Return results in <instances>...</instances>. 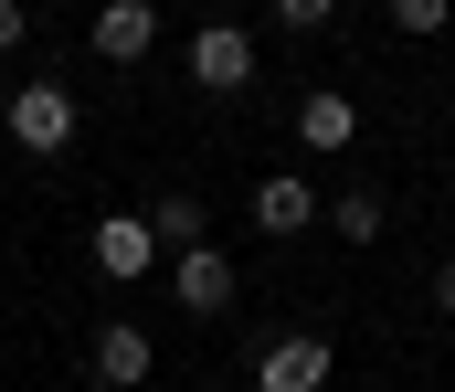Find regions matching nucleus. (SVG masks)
<instances>
[{
    "label": "nucleus",
    "instance_id": "1",
    "mask_svg": "<svg viewBox=\"0 0 455 392\" xmlns=\"http://www.w3.org/2000/svg\"><path fill=\"white\" fill-rule=\"evenodd\" d=\"M0 128H11V148H32V159H64V148H75V96L32 75V85H11Z\"/></svg>",
    "mask_w": 455,
    "mask_h": 392
},
{
    "label": "nucleus",
    "instance_id": "2",
    "mask_svg": "<svg viewBox=\"0 0 455 392\" xmlns=\"http://www.w3.org/2000/svg\"><path fill=\"white\" fill-rule=\"evenodd\" d=\"M329 372H339V350L307 340V329H286V340L254 350V392H329Z\"/></svg>",
    "mask_w": 455,
    "mask_h": 392
},
{
    "label": "nucleus",
    "instance_id": "3",
    "mask_svg": "<svg viewBox=\"0 0 455 392\" xmlns=\"http://www.w3.org/2000/svg\"><path fill=\"white\" fill-rule=\"evenodd\" d=\"M191 85H202V96H243V85H254V32L202 21V32H191Z\"/></svg>",
    "mask_w": 455,
    "mask_h": 392
},
{
    "label": "nucleus",
    "instance_id": "4",
    "mask_svg": "<svg viewBox=\"0 0 455 392\" xmlns=\"http://www.w3.org/2000/svg\"><path fill=\"white\" fill-rule=\"evenodd\" d=\"M159 234H148V212H107V223H96V276H107V286H138V276H159Z\"/></svg>",
    "mask_w": 455,
    "mask_h": 392
},
{
    "label": "nucleus",
    "instance_id": "5",
    "mask_svg": "<svg viewBox=\"0 0 455 392\" xmlns=\"http://www.w3.org/2000/svg\"><path fill=\"white\" fill-rule=\"evenodd\" d=\"M170 297H180L191 318H223V308H233V255H212V234L170 255Z\"/></svg>",
    "mask_w": 455,
    "mask_h": 392
},
{
    "label": "nucleus",
    "instance_id": "6",
    "mask_svg": "<svg viewBox=\"0 0 455 392\" xmlns=\"http://www.w3.org/2000/svg\"><path fill=\"white\" fill-rule=\"evenodd\" d=\"M307 223H318V180H307V170H265V180H254V234L286 244V234H307Z\"/></svg>",
    "mask_w": 455,
    "mask_h": 392
},
{
    "label": "nucleus",
    "instance_id": "7",
    "mask_svg": "<svg viewBox=\"0 0 455 392\" xmlns=\"http://www.w3.org/2000/svg\"><path fill=\"white\" fill-rule=\"evenodd\" d=\"M107 64H148V43H159V0H96V32H85Z\"/></svg>",
    "mask_w": 455,
    "mask_h": 392
},
{
    "label": "nucleus",
    "instance_id": "8",
    "mask_svg": "<svg viewBox=\"0 0 455 392\" xmlns=\"http://www.w3.org/2000/svg\"><path fill=\"white\" fill-rule=\"evenodd\" d=\"M148 361H159V350H148V329H138V318H107V329H96V350H85V372H96L107 392H138V382H148Z\"/></svg>",
    "mask_w": 455,
    "mask_h": 392
},
{
    "label": "nucleus",
    "instance_id": "9",
    "mask_svg": "<svg viewBox=\"0 0 455 392\" xmlns=\"http://www.w3.org/2000/svg\"><path fill=\"white\" fill-rule=\"evenodd\" d=\"M297 138H307V148H318V159H339L349 138H360V107H349L339 85H318V96H307V107H297Z\"/></svg>",
    "mask_w": 455,
    "mask_h": 392
},
{
    "label": "nucleus",
    "instance_id": "10",
    "mask_svg": "<svg viewBox=\"0 0 455 392\" xmlns=\"http://www.w3.org/2000/svg\"><path fill=\"white\" fill-rule=\"evenodd\" d=\"M381 223H392V202H381V191H371V180H349L339 202H329V234H339V244H371V234H381Z\"/></svg>",
    "mask_w": 455,
    "mask_h": 392
},
{
    "label": "nucleus",
    "instance_id": "11",
    "mask_svg": "<svg viewBox=\"0 0 455 392\" xmlns=\"http://www.w3.org/2000/svg\"><path fill=\"white\" fill-rule=\"evenodd\" d=\"M148 234H159V255L202 244V202H191V191H159V202H148Z\"/></svg>",
    "mask_w": 455,
    "mask_h": 392
},
{
    "label": "nucleus",
    "instance_id": "12",
    "mask_svg": "<svg viewBox=\"0 0 455 392\" xmlns=\"http://www.w3.org/2000/svg\"><path fill=\"white\" fill-rule=\"evenodd\" d=\"M392 21H403V32H445L455 0H392Z\"/></svg>",
    "mask_w": 455,
    "mask_h": 392
},
{
    "label": "nucleus",
    "instance_id": "13",
    "mask_svg": "<svg viewBox=\"0 0 455 392\" xmlns=\"http://www.w3.org/2000/svg\"><path fill=\"white\" fill-rule=\"evenodd\" d=\"M329 11H339V0H275V21H286V32H318Z\"/></svg>",
    "mask_w": 455,
    "mask_h": 392
},
{
    "label": "nucleus",
    "instance_id": "14",
    "mask_svg": "<svg viewBox=\"0 0 455 392\" xmlns=\"http://www.w3.org/2000/svg\"><path fill=\"white\" fill-rule=\"evenodd\" d=\"M21 32H32V0H0V53H21Z\"/></svg>",
    "mask_w": 455,
    "mask_h": 392
},
{
    "label": "nucleus",
    "instance_id": "15",
    "mask_svg": "<svg viewBox=\"0 0 455 392\" xmlns=\"http://www.w3.org/2000/svg\"><path fill=\"white\" fill-rule=\"evenodd\" d=\"M435 308H445V318H455V265H435Z\"/></svg>",
    "mask_w": 455,
    "mask_h": 392
}]
</instances>
